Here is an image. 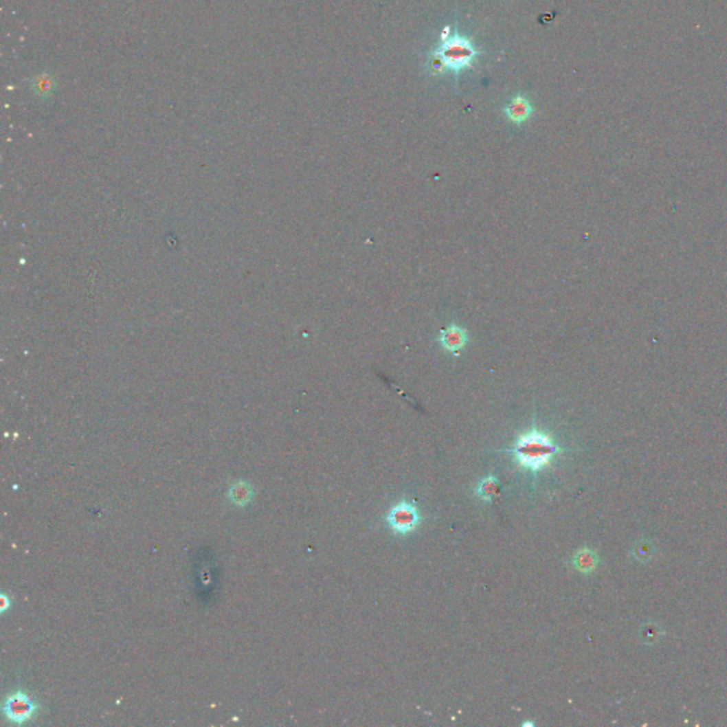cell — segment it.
<instances>
[{
	"label": "cell",
	"instance_id": "1",
	"mask_svg": "<svg viewBox=\"0 0 727 727\" xmlns=\"http://www.w3.org/2000/svg\"><path fill=\"white\" fill-rule=\"evenodd\" d=\"M507 452L513 456L519 467L530 470L533 475H537L541 470L550 466L552 459L563 452V447L554 442L550 434L537 429L536 423L531 431L517 436Z\"/></svg>",
	"mask_w": 727,
	"mask_h": 727
},
{
	"label": "cell",
	"instance_id": "2",
	"mask_svg": "<svg viewBox=\"0 0 727 727\" xmlns=\"http://www.w3.org/2000/svg\"><path fill=\"white\" fill-rule=\"evenodd\" d=\"M480 53L472 38L460 34L456 27L455 33L443 40L431 53V60L434 61L432 69H436V74L454 71L458 77L460 73L473 67Z\"/></svg>",
	"mask_w": 727,
	"mask_h": 727
},
{
	"label": "cell",
	"instance_id": "3",
	"mask_svg": "<svg viewBox=\"0 0 727 727\" xmlns=\"http://www.w3.org/2000/svg\"><path fill=\"white\" fill-rule=\"evenodd\" d=\"M421 515L415 503L408 500H401L390 511L385 520H387L390 528L399 534V536H408L415 531L421 523Z\"/></svg>",
	"mask_w": 727,
	"mask_h": 727
},
{
	"label": "cell",
	"instance_id": "4",
	"mask_svg": "<svg viewBox=\"0 0 727 727\" xmlns=\"http://www.w3.org/2000/svg\"><path fill=\"white\" fill-rule=\"evenodd\" d=\"M38 709V704L26 692L19 691L6 697L3 702V715L8 720L21 724L30 720Z\"/></svg>",
	"mask_w": 727,
	"mask_h": 727
},
{
	"label": "cell",
	"instance_id": "5",
	"mask_svg": "<svg viewBox=\"0 0 727 727\" xmlns=\"http://www.w3.org/2000/svg\"><path fill=\"white\" fill-rule=\"evenodd\" d=\"M438 341L445 351L458 355L467 344V331L463 327L451 324L440 331Z\"/></svg>",
	"mask_w": 727,
	"mask_h": 727
},
{
	"label": "cell",
	"instance_id": "6",
	"mask_svg": "<svg viewBox=\"0 0 727 727\" xmlns=\"http://www.w3.org/2000/svg\"><path fill=\"white\" fill-rule=\"evenodd\" d=\"M533 105L524 96H516L513 98L504 109V114L508 118V121L515 124H523L528 121L533 115Z\"/></svg>",
	"mask_w": 727,
	"mask_h": 727
},
{
	"label": "cell",
	"instance_id": "7",
	"mask_svg": "<svg viewBox=\"0 0 727 727\" xmlns=\"http://www.w3.org/2000/svg\"><path fill=\"white\" fill-rule=\"evenodd\" d=\"M254 496V489L247 480H236L227 489L229 502L238 507H246L253 502Z\"/></svg>",
	"mask_w": 727,
	"mask_h": 727
},
{
	"label": "cell",
	"instance_id": "8",
	"mask_svg": "<svg viewBox=\"0 0 727 727\" xmlns=\"http://www.w3.org/2000/svg\"><path fill=\"white\" fill-rule=\"evenodd\" d=\"M500 493V482L496 476H487L479 480L475 487V495L484 503L495 502Z\"/></svg>",
	"mask_w": 727,
	"mask_h": 727
},
{
	"label": "cell",
	"instance_id": "9",
	"mask_svg": "<svg viewBox=\"0 0 727 727\" xmlns=\"http://www.w3.org/2000/svg\"><path fill=\"white\" fill-rule=\"evenodd\" d=\"M572 564L581 572H591L596 566V555L591 550L583 548L574 555Z\"/></svg>",
	"mask_w": 727,
	"mask_h": 727
},
{
	"label": "cell",
	"instance_id": "10",
	"mask_svg": "<svg viewBox=\"0 0 727 727\" xmlns=\"http://www.w3.org/2000/svg\"><path fill=\"white\" fill-rule=\"evenodd\" d=\"M0 601H2V604H0V611H2V612H6L8 608L10 607V600H9V596H8L6 594H2V595H0Z\"/></svg>",
	"mask_w": 727,
	"mask_h": 727
}]
</instances>
